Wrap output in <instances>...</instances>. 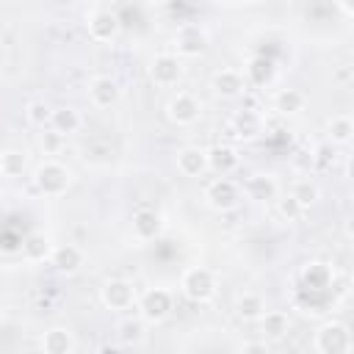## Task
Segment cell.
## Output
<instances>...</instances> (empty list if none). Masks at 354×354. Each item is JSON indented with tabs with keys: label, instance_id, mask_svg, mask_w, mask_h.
<instances>
[{
	"label": "cell",
	"instance_id": "obj_1",
	"mask_svg": "<svg viewBox=\"0 0 354 354\" xmlns=\"http://www.w3.org/2000/svg\"><path fill=\"white\" fill-rule=\"evenodd\" d=\"M216 288H218L216 274H213L207 266H191V268H185L183 277H180V290H183V296H185L188 301H194V304L210 301V299L216 296Z\"/></svg>",
	"mask_w": 354,
	"mask_h": 354
},
{
	"label": "cell",
	"instance_id": "obj_2",
	"mask_svg": "<svg viewBox=\"0 0 354 354\" xmlns=\"http://www.w3.org/2000/svg\"><path fill=\"white\" fill-rule=\"evenodd\" d=\"M318 354H351V329L343 321H324L313 335Z\"/></svg>",
	"mask_w": 354,
	"mask_h": 354
},
{
	"label": "cell",
	"instance_id": "obj_3",
	"mask_svg": "<svg viewBox=\"0 0 354 354\" xmlns=\"http://www.w3.org/2000/svg\"><path fill=\"white\" fill-rule=\"evenodd\" d=\"M136 310H138V318L144 324H160L171 315L174 296L169 288H149L136 299Z\"/></svg>",
	"mask_w": 354,
	"mask_h": 354
},
{
	"label": "cell",
	"instance_id": "obj_4",
	"mask_svg": "<svg viewBox=\"0 0 354 354\" xmlns=\"http://www.w3.org/2000/svg\"><path fill=\"white\" fill-rule=\"evenodd\" d=\"M69 183H72V171L64 163H58V160H44L33 171V188L39 194H44V196H61V194H66Z\"/></svg>",
	"mask_w": 354,
	"mask_h": 354
},
{
	"label": "cell",
	"instance_id": "obj_5",
	"mask_svg": "<svg viewBox=\"0 0 354 354\" xmlns=\"http://www.w3.org/2000/svg\"><path fill=\"white\" fill-rule=\"evenodd\" d=\"M243 194H241V185L230 177H216L205 185V202L207 207H213L216 213H230L241 205Z\"/></svg>",
	"mask_w": 354,
	"mask_h": 354
},
{
	"label": "cell",
	"instance_id": "obj_6",
	"mask_svg": "<svg viewBox=\"0 0 354 354\" xmlns=\"http://www.w3.org/2000/svg\"><path fill=\"white\" fill-rule=\"evenodd\" d=\"M138 299V290L130 279H122V277H111L102 282L100 288V301L102 307L113 310V313H122V310H130Z\"/></svg>",
	"mask_w": 354,
	"mask_h": 354
},
{
	"label": "cell",
	"instance_id": "obj_7",
	"mask_svg": "<svg viewBox=\"0 0 354 354\" xmlns=\"http://www.w3.org/2000/svg\"><path fill=\"white\" fill-rule=\"evenodd\" d=\"M207 44H210V39H207L205 28H199L194 22L180 25L177 33H174V50H177L174 55L177 58H196L207 50Z\"/></svg>",
	"mask_w": 354,
	"mask_h": 354
},
{
	"label": "cell",
	"instance_id": "obj_8",
	"mask_svg": "<svg viewBox=\"0 0 354 354\" xmlns=\"http://www.w3.org/2000/svg\"><path fill=\"white\" fill-rule=\"evenodd\" d=\"M180 77H183V61L174 53H158L149 61V80L158 88H171L180 83Z\"/></svg>",
	"mask_w": 354,
	"mask_h": 354
},
{
	"label": "cell",
	"instance_id": "obj_9",
	"mask_svg": "<svg viewBox=\"0 0 354 354\" xmlns=\"http://www.w3.org/2000/svg\"><path fill=\"white\" fill-rule=\"evenodd\" d=\"M227 130H230V136L238 138V141H254V138L263 136L266 119H263V113L254 111V108H241V111L232 113Z\"/></svg>",
	"mask_w": 354,
	"mask_h": 354
},
{
	"label": "cell",
	"instance_id": "obj_10",
	"mask_svg": "<svg viewBox=\"0 0 354 354\" xmlns=\"http://www.w3.org/2000/svg\"><path fill=\"white\" fill-rule=\"evenodd\" d=\"M199 113H202V102H199L194 94H188V91H177V94L166 102V116H169V122L177 124V127L194 124V122L199 119Z\"/></svg>",
	"mask_w": 354,
	"mask_h": 354
},
{
	"label": "cell",
	"instance_id": "obj_11",
	"mask_svg": "<svg viewBox=\"0 0 354 354\" xmlns=\"http://www.w3.org/2000/svg\"><path fill=\"white\" fill-rule=\"evenodd\" d=\"M86 28H88V36L94 41H113L119 36L122 22H119V14L116 11H111V8H94L88 14V19H86Z\"/></svg>",
	"mask_w": 354,
	"mask_h": 354
},
{
	"label": "cell",
	"instance_id": "obj_12",
	"mask_svg": "<svg viewBox=\"0 0 354 354\" xmlns=\"http://www.w3.org/2000/svg\"><path fill=\"white\" fill-rule=\"evenodd\" d=\"M241 194H243L249 202H260V205H263V202H274V199L279 196V183H277V177L268 174V171H254V174L246 177Z\"/></svg>",
	"mask_w": 354,
	"mask_h": 354
},
{
	"label": "cell",
	"instance_id": "obj_13",
	"mask_svg": "<svg viewBox=\"0 0 354 354\" xmlns=\"http://www.w3.org/2000/svg\"><path fill=\"white\" fill-rule=\"evenodd\" d=\"M210 88H213V94L221 97V100H235V97H241V94L246 91V80H243V75H241L238 69L224 66V69H216V72H213Z\"/></svg>",
	"mask_w": 354,
	"mask_h": 354
},
{
	"label": "cell",
	"instance_id": "obj_14",
	"mask_svg": "<svg viewBox=\"0 0 354 354\" xmlns=\"http://www.w3.org/2000/svg\"><path fill=\"white\" fill-rule=\"evenodd\" d=\"M122 97V86L111 75H97L88 80V100L94 108H113Z\"/></svg>",
	"mask_w": 354,
	"mask_h": 354
},
{
	"label": "cell",
	"instance_id": "obj_15",
	"mask_svg": "<svg viewBox=\"0 0 354 354\" xmlns=\"http://www.w3.org/2000/svg\"><path fill=\"white\" fill-rule=\"evenodd\" d=\"M130 227L138 241H155L163 232V216L155 207H138L130 218Z\"/></svg>",
	"mask_w": 354,
	"mask_h": 354
},
{
	"label": "cell",
	"instance_id": "obj_16",
	"mask_svg": "<svg viewBox=\"0 0 354 354\" xmlns=\"http://www.w3.org/2000/svg\"><path fill=\"white\" fill-rule=\"evenodd\" d=\"M83 263H86V254H83L80 246H75V243H58V246H53L50 266L58 274H66V277L69 274H77L83 268Z\"/></svg>",
	"mask_w": 354,
	"mask_h": 354
},
{
	"label": "cell",
	"instance_id": "obj_17",
	"mask_svg": "<svg viewBox=\"0 0 354 354\" xmlns=\"http://www.w3.org/2000/svg\"><path fill=\"white\" fill-rule=\"evenodd\" d=\"M174 163H177V171H180L183 177H202V174L207 171V149L188 144V147L177 149Z\"/></svg>",
	"mask_w": 354,
	"mask_h": 354
},
{
	"label": "cell",
	"instance_id": "obj_18",
	"mask_svg": "<svg viewBox=\"0 0 354 354\" xmlns=\"http://www.w3.org/2000/svg\"><path fill=\"white\" fill-rule=\"evenodd\" d=\"M238 166H241L238 147H232V144H216V147L207 149V169L216 171L218 177L232 174Z\"/></svg>",
	"mask_w": 354,
	"mask_h": 354
},
{
	"label": "cell",
	"instance_id": "obj_19",
	"mask_svg": "<svg viewBox=\"0 0 354 354\" xmlns=\"http://www.w3.org/2000/svg\"><path fill=\"white\" fill-rule=\"evenodd\" d=\"M332 279L335 274L324 260H310L301 266V282H304V290L310 293H324L326 288H332Z\"/></svg>",
	"mask_w": 354,
	"mask_h": 354
},
{
	"label": "cell",
	"instance_id": "obj_20",
	"mask_svg": "<svg viewBox=\"0 0 354 354\" xmlns=\"http://www.w3.org/2000/svg\"><path fill=\"white\" fill-rule=\"evenodd\" d=\"M257 326H260V335H263L266 343H277V340L288 337V332H290V315L285 310H266L260 315Z\"/></svg>",
	"mask_w": 354,
	"mask_h": 354
},
{
	"label": "cell",
	"instance_id": "obj_21",
	"mask_svg": "<svg viewBox=\"0 0 354 354\" xmlns=\"http://www.w3.org/2000/svg\"><path fill=\"white\" fill-rule=\"evenodd\" d=\"M19 252H22V257H25L28 263H44V260L50 263V254H53V241H50V235H47V232L33 230V232H28V235L22 238Z\"/></svg>",
	"mask_w": 354,
	"mask_h": 354
},
{
	"label": "cell",
	"instance_id": "obj_22",
	"mask_svg": "<svg viewBox=\"0 0 354 354\" xmlns=\"http://www.w3.org/2000/svg\"><path fill=\"white\" fill-rule=\"evenodd\" d=\"M80 124H83V116H80V111L77 108H72V105H58V108H53V116H50V130H55L58 136H75L77 130H80Z\"/></svg>",
	"mask_w": 354,
	"mask_h": 354
},
{
	"label": "cell",
	"instance_id": "obj_23",
	"mask_svg": "<svg viewBox=\"0 0 354 354\" xmlns=\"http://www.w3.org/2000/svg\"><path fill=\"white\" fill-rule=\"evenodd\" d=\"M277 77V61L268 55H252L246 64V77L252 86H268Z\"/></svg>",
	"mask_w": 354,
	"mask_h": 354
},
{
	"label": "cell",
	"instance_id": "obj_24",
	"mask_svg": "<svg viewBox=\"0 0 354 354\" xmlns=\"http://www.w3.org/2000/svg\"><path fill=\"white\" fill-rule=\"evenodd\" d=\"M266 310H268V307H266V299H263L260 293H254V290H246V293H241V296L235 299V315H238L243 324H257Z\"/></svg>",
	"mask_w": 354,
	"mask_h": 354
},
{
	"label": "cell",
	"instance_id": "obj_25",
	"mask_svg": "<svg viewBox=\"0 0 354 354\" xmlns=\"http://www.w3.org/2000/svg\"><path fill=\"white\" fill-rule=\"evenodd\" d=\"M354 138V122L348 113H335L326 122V141L332 147H348Z\"/></svg>",
	"mask_w": 354,
	"mask_h": 354
},
{
	"label": "cell",
	"instance_id": "obj_26",
	"mask_svg": "<svg viewBox=\"0 0 354 354\" xmlns=\"http://www.w3.org/2000/svg\"><path fill=\"white\" fill-rule=\"evenodd\" d=\"M75 348V335L66 326H53L41 335V351L44 354H69Z\"/></svg>",
	"mask_w": 354,
	"mask_h": 354
},
{
	"label": "cell",
	"instance_id": "obj_27",
	"mask_svg": "<svg viewBox=\"0 0 354 354\" xmlns=\"http://www.w3.org/2000/svg\"><path fill=\"white\" fill-rule=\"evenodd\" d=\"M304 105H307V97L299 88H279L274 94V111L279 116H296L304 111Z\"/></svg>",
	"mask_w": 354,
	"mask_h": 354
},
{
	"label": "cell",
	"instance_id": "obj_28",
	"mask_svg": "<svg viewBox=\"0 0 354 354\" xmlns=\"http://www.w3.org/2000/svg\"><path fill=\"white\" fill-rule=\"evenodd\" d=\"M288 194L299 202L301 210H310V207L321 199V188H318V183H315L313 177H299V180H293V185H290Z\"/></svg>",
	"mask_w": 354,
	"mask_h": 354
},
{
	"label": "cell",
	"instance_id": "obj_29",
	"mask_svg": "<svg viewBox=\"0 0 354 354\" xmlns=\"http://www.w3.org/2000/svg\"><path fill=\"white\" fill-rule=\"evenodd\" d=\"M28 171V152L22 149H3L0 152V174L8 180H19Z\"/></svg>",
	"mask_w": 354,
	"mask_h": 354
},
{
	"label": "cell",
	"instance_id": "obj_30",
	"mask_svg": "<svg viewBox=\"0 0 354 354\" xmlns=\"http://www.w3.org/2000/svg\"><path fill=\"white\" fill-rule=\"evenodd\" d=\"M116 337H119V343H124V346H138V343L147 337V324H144L138 315L122 318L119 326H116Z\"/></svg>",
	"mask_w": 354,
	"mask_h": 354
},
{
	"label": "cell",
	"instance_id": "obj_31",
	"mask_svg": "<svg viewBox=\"0 0 354 354\" xmlns=\"http://www.w3.org/2000/svg\"><path fill=\"white\" fill-rule=\"evenodd\" d=\"M50 116H53V108L44 102V100H30L25 105V119L30 127H39V130H47L50 127Z\"/></svg>",
	"mask_w": 354,
	"mask_h": 354
},
{
	"label": "cell",
	"instance_id": "obj_32",
	"mask_svg": "<svg viewBox=\"0 0 354 354\" xmlns=\"http://www.w3.org/2000/svg\"><path fill=\"white\" fill-rule=\"evenodd\" d=\"M310 155H313V171H326V169H332L335 160H337V147H332L329 141H324V144L313 147Z\"/></svg>",
	"mask_w": 354,
	"mask_h": 354
},
{
	"label": "cell",
	"instance_id": "obj_33",
	"mask_svg": "<svg viewBox=\"0 0 354 354\" xmlns=\"http://www.w3.org/2000/svg\"><path fill=\"white\" fill-rule=\"evenodd\" d=\"M277 202V216L282 218V221H299L301 216H304V210L299 207V202L290 196V194H285V196H279V199H274Z\"/></svg>",
	"mask_w": 354,
	"mask_h": 354
},
{
	"label": "cell",
	"instance_id": "obj_34",
	"mask_svg": "<svg viewBox=\"0 0 354 354\" xmlns=\"http://www.w3.org/2000/svg\"><path fill=\"white\" fill-rule=\"evenodd\" d=\"M293 169L301 177H313V155H310V149H296L293 152Z\"/></svg>",
	"mask_w": 354,
	"mask_h": 354
},
{
	"label": "cell",
	"instance_id": "obj_35",
	"mask_svg": "<svg viewBox=\"0 0 354 354\" xmlns=\"http://www.w3.org/2000/svg\"><path fill=\"white\" fill-rule=\"evenodd\" d=\"M39 144H41V149H44V152H58V149H61V144H64V136H58L55 130H50V127H47V130L39 136Z\"/></svg>",
	"mask_w": 354,
	"mask_h": 354
},
{
	"label": "cell",
	"instance_id": "obj_36",
	"mask_svg": "<svg viewBox=\"0 0 354 354\" xmlns=\"http://www.w3.org/2000/svg\"><path fill=\"white\" fill-rule=\"evenodd\" d=\"M238 354H271V348H268L266 340H246V343L238 348Z\"/></svg>",
	"mask_w": 354,
	"mask_h": 354
},
{
	"label": "cell",
	"instance_id": "obj_37",
	"mask_svg": "<svg viewBox=\"0 0 354 354\" xmlns=\"http://www.w3.org/2000/svg\"><path fill=\"white\" fill-rule=\"evenodd\" d=\"M69 354H86V351H80V348H72V351H69Z\"/></svg>",
	"mask_w": 354,
	"mask_h": 354
},
{
	"label": "cell",
	"instance_id": "obj_38",
	"mask_svg": "<svg viewBox=\"0 0 354 354\" xmlns=\"http://www.w3.org/2000/svg\"><path fill=\"white\" fill-rule=\"evenodd\" d=\"M0 326H3V318H0Z\"/></svg>",
	"mask_w": 354,
	"mask_h": 354
}]
</instances>
